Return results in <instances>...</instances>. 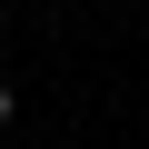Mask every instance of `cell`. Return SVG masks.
Returning a JSON list of instances; mask_svg holds the SVG:
<instances>
[{
    "instance_id": "obj_1",
    "label": "cell",
    "mask_w": 149,
    "mask_h": 149,
    "mask_svg": "<svg viewBox=\"0 0 149 149\" xmlns=\"http://www.w3.org/2000/svg\"><path fill=\"white\" fill-rule=\"evenodd\" d=\"M10 109H20V100H10V80H0V129H10Z\"/></svg>"
}]
</instances>
